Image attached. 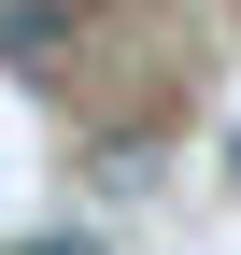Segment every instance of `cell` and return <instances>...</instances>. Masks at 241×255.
Segmentation results:
<instances>
[{
	"mask_svg": "<svg viewBox=\"0 0 241 255\" xmlns=\"http://www.w3.org/2000/svg\"><path fill=\"white\" fill-rule=\"evenodd\" d=\"M71 57H85V0H0V71L57 85Z\"/></svg>",
	"mask_w": 241,
	"mask_h": 255,
	"instance_id": "obj_1",
	"label": "cell"
},
{
	"mask_svg": "<svg viewBox=\"0 0 241 255\" xmlns=\"http://www.w3.org/2000/svg\"><path fill=\"white\" fill-rule=\"evenodd\" d=\"M14 255H100V241H85V227H43V241H14Z\"/></svg>",
	"mask_w": 241,
	"mask_h": 255,
	"instance_id": "obj_2",
	"label": "cell"
}]
</instances>
